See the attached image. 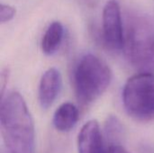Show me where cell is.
Returning a JSON list of instances; mask_svg holds the SVG:
<instances>
[{
    "label": "cell",
    "mask_w": 154,
    "mask_h": 153,
    "mask_svg": "<svg viewBox=\"0 0 154 153\" xmlns=\"http://www.w3.org/2000/svg\"><path fill=\"white\" fill-rule=\"evenodd\" d=\"M0 125L8 152H33L34 124L27 105L20 93L9 91L1 96Z\"/></svg>",
    "instance_id": "6da1fadb"
},
{
    "label": "cell",
    "mask_w": 154,
    "mask_h": 153,
    "mask_svg": "<svg viewBox=\"0 0 154 153\" xmlns=\"http://www.w3.org/2000/svg\"><path fill=\"white\" fill-rule=\"evenodd\" d=\"M73 80L79 102L88 106L106 91L112 80V71L99 57L88 53L79 60L75 67Z\"/></svg>",
    "instance_id": "7a4b0ae2"
},
{
    "label": "cell",
    "mask_w": 154,
    "mask_h": 153,
    "mask_svg": "<svg viewBox=\"0 0 154 153\" xmlns=\"http://www.w3.org/2000/svg\"><path fill=\"white\" fill-rule=\"evenodd\" d=\"M124 51L130 63L145 68L154 63V26L150 19L139 13L126 16Z\"/></svg>",
    "instance_id": "3957f363"
},
{
    "label": "cell",
    "mask_w": 154,
    "mask_h": 153,
    "mask_svg": "<svg viewBox=\"0 0 154 153\" xmlns=\"http://www.w3.org/2000/svg\"><path fill=\"white\" fill-rule=\"evenodd\" d=\"M127 114L141 122L154 121V74L141 72L131 77L122 93Z\"/></svg>",
    "instance_id": "277c9868"
},
{
    "label": "cell",
    "mask_w": 154,
    "mask_h": 153,
    "mask_svg": "<svg viewBox=\"0 0 154 153\" xmlns=\"http://www.w3.org/2000/svg\"><path fill=\"white\" fill-rule=\"evenodd\" d=\"M102 37L104 44L112 51L124 50L125 26L121 8L116 0H108L103 9Z\"/></svg>",
    "instance_id": "5b68a950"
},
{
    "label": "cell",
    "mask_w": 154,
    "mask_h": 153,
    "mask_svg": "<svg viewBox=\"0 0 154 153\" xmlns=\"http://www.w3.org/2000/svg\"><path fill=\"white\" fill-rule=\"evenodd\" d=\"M61 83L60 72L55 68H50L42 74L38 88V101L42 109L50 108L55 102L61 89Z\"/></svg>",
    "instance_id": "8992f818"
},
{
    "label": "cell",
    "mask_w": 154,
    "mask_h": 153,
    "mask_svg": "<svg viewBox=\"0 0 154 153\" xmlns=\"http://www.w3.org/2000/svg\"><path fill=\"white\" fill-rule=\"evenodd\" d=\"M106 146L98 123L96 120L86 123L78 136L79 153H104Z\"/></svg>",
    "instance_id": "52a82bcc"
},
{
    "label": "cell",
    "mask_w": 154,
    "mask_h": 153,
    "mask_svg": "<svg viewBox=\"0 0 154 153\" xmlns=\"http://www.w3.org/2000/svg\"><path fill=\"white\" fill-rule=\"evenodd\" d=\"M79 109L72 103H63L55 111L52 123L56 130L66 133L70 131L79 120Z\"/></svg>",
    "instance_id": "ba28073f"
},
{
    "label": "cell",
    "mask_w": 154,
    "mask_h": 153,
    "mask_svg": "<svg viewBox=\"0 0 154 153\" xmlns=\"http://www.w3.org/2000/svg\"><path fill=\"white\" fill-rule=\"evenodd\" d=\"M64 36V28L60 22H52L46 29L42 39V50L46 55H53L61 46Z\"/></svg>",
    "instance_id": "9c48e42d"
},
{
    "label": "cell",
    "mask_w": 154,
    "mask_h": 153,
    "mask_svg": "<svg viewBox=\"0 0 154 153\" xmlns=\"http://www.w3.org/2000/svg\"><path fill=\"white\" fill-rule=\"evenodd\" d=\"M106 138L109 144H120L125 138V128L121 121L115 115H110L105 124Z\"/></svg>",
    "instance_id": "30bf717a"
},
{
    "label": "cell",
    "mask_w": 154,
    "mask_h": 153,
    "mask_svg": "<svg viewBox=\"0 0 154 153\" xmlns=\"http://www.w3.org/2000/svg\"><path fill=\"white\" fill-rule=\"evenodd\" d=\"M15 14H16V9L14 6L10 5H6V4H1L0 22L2 23L10 22L15 16Z\"/></svg>",
    "instance_id": "8fae6325"
},
{
    "label": "cell",
    "mask_w": 154,
    "mask_h": 153,
    "mask_svg": "<svg viewBox=\"0 0 154 153\" xmlns=\"http://www.w3.org/2000/svg\"><path fill=\"white\" fill-rule=\"evenodd\" d=\"M9 75H10V71L7 68H4L1 70L0 73V88H1V96L5 94V87L8 83V79H9Z\"/></svg>",
    "instance_id": "7c38bea8"
},
{
    "label": "cell",
    "mask_w": 154,
    "mask_h": 153,
    "mask_svg": "<svg viewBox=\"0 0 154 153\" xmlns=\"http://www.w3.org/2000/svg\"><path fill=\"white\" fill-rule=\"evenodd\" d=\"M104 153H130L120 144H106Z\"/></svg>",
    "instance_id": "4fadbf2b"
}]
</instances>
